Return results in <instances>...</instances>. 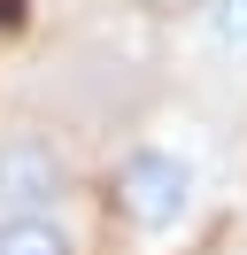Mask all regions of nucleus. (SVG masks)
<instances>
[{
	"mask_svg": "<svg viewBox=\"0 0 247 255\" xmlns=\"http://www.w3.org/2000/svg\"><path fill=\"white\" fill-rule=\"evenodd\" d=\"M193 193H201V170L178 147H162V139L131 147V155L116 162V209L139 232H178V224L193 217Z\"/></svg>",
	"mask_w": 247,
	"mask_h": 255,
	"instance_id": "1",
	"label": "nucleus"
},
{
	"mask_svg": "<svg viewBox=\"0 0 247 255\" xmlns=\"http://www.w3.org/2000/svg\"><path fill=\"white\" fill-rule=\"evenodd\" d=\"M70 201V155L39 131L0 139V217H62Z\"/></svg>",
	"mask_w": 247,
	"mask_h": 255,
	"instance_id": "2",
	"label": "nucleus"
},
{
	"mask_svg": "<svg viewBox=\"0 0 247 255\" xmlns=\"http://www.w3.org/2000/svg\"><path fill=\"white\" fill-rule=\"evenodd\" d=\"M201 39L232 62H247V0H209L201 8Z\"/></svg>",
	"mask_w": 247,
	"mask_h": 255,
	"instance_id": "4",
	"label": "nucleus"
},
{
	"mask_svg": "<svg viewBox=\"0 0 247 255\" xmlns=\"http://www.w3.org/2000/svg\"><path fill=\"white\" fill-rule=\"evenodd\" d=\"M0 255H77V232L62 217H0Z\"/></svg>",
	"mask_w": 247,
	"mask_h": 255,
	"instance_id": "3",
	"label": "nucleus"
}]
</instances>
